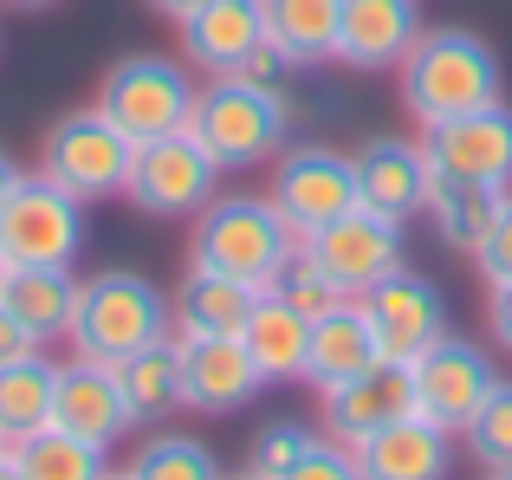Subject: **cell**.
<instances>
[{"label":"cell","instance_id":"cell-1","mask_svg":"<svg viewBox=\"0 0 512 480\" xmlns=\"http://www.w3.org/2000/svg\"><path fill=\"white\" fill-rule=\"evenodd\" d=\"M396 91H402V111L415 117V130H435L448 117L500 104L506 72H500V52L474 26H422L409 59L396 65Z\"/></svg>","mask_w":512,"mask_h":480},{"label":"cell","instance_id":"cell-2","mask_svg":"<svg viewBox=\"0 0 512 480\" xmlns=\"http://www.w3.org/2000/svg\"><path fill=\"white\" fill-rule=\"evenodd\" d=\"M299 247L305 240L286 228V215L266 195H214L195 215V234H188V266H208V273L273 292L279 273L299 260Z\"/></svg>","mask_w":512,"mask_h":480},{"label":"cell","instance_id":"cell-3","mask_svg":"<svg viewBox=\"0 0 512 480\" xmlns=\"http://www.w3.org/2000/svg\"><path fill=\"white\" fill-rule=\"evenodd\" d=\"M169 292L156 286L137 266H104V273L78 279V312H72V344L78 357H98V364H124L130 351L169 338Z\"/></svg>","mask_w":512,"mask_h":480},{"label":"cell","instance_id":"cell-4","mask_svg":"<svg viewBox=\"0 0 512 480\" xmlns=\"http://www.w3.org/2000/svg\"><path fill=\"white\" fill-rule=\"evenodd\" d=\"M195 143L221 163V176H247V169L273 163L292 137V111H286V91H260L247 85L240 72L208 78L195 91V117H188Z\"/></svg>","mask_w":512,"mask_h":480},{"label":"cell","instance_id":"cell-5","mask_svg":"<svg viewBox=\"0 0 512 480\" xmlns=\"http://www.w3.org/2000/svg\"><path fill=\"white\" fill-rule=\"evenodd\" d=\"M195 65L188 59H169V52H130L117 59L111 72L98 78V111L124 130L130 143H150V137H169V130H188L195 117Z\"/></svg>","mask_w":512,"mask_h":480},{"label":"cell","instance_id":"cell-6","mask_svg":"<svg viewBox=\"0 0 512 480\" xmlns=\"http://www.w3.org/2000/svg\"><path fill=\"white\" fill-rule=\"evenodd\" d=\"M130 156H137V143H130L124 130L91 104V111H65L59 124L39 137V176L59 182L65 195H78V202L91 208V202L124 195Z\"/></svg>","mask_w":512,"mask_h":480},{"label":"cell","instance_id":"cell-7","mask_svg":"<svg viewBox=\"0 0 512 480\" xmlns=\"http://www.w3.org/2000/svg\"><path fill=\"white\" fill-rule=\"evenodd\" d=\"M214 195H221V163L195 143V130H169V137L137 143L124 202H137L143 215H156V221H182L188 215L195 221Z\"/></svg>","mask_w":512,"mask_h":480},{"label":"cell","instance_id":"cell-8","mask_svg":"<svg viewBox=\"0 0 512 480\" xmlns=\"http://www.w3.org/2000/svg\"><path fill=\"white\" fill-rule=\"evenodd\" d=\"M266 202L286 215V228L299 240H312L318 228H331L338 215L357 208V169H350V156L331 150V143H286V150L273 156Z\"/></svg>","mask_w":512,"mask_h":480},{"label":"cell","instance_id":"cell-9","mask_svg":"<svg viewBox=\"0 0 512 480\" xmlns=\"http://www.w3.org/2000/svg\"><path fill=\"white\" fill-rule=\"evenodd\" d=\"M78 247H85V202L46 176H26L0 208V253L13 266H72Z\"/></svg>","mask_w":512,"mask_h":480},{"label":"cell","instance_id":"cell-10","mask_svg":"<svg viewBox=\"0 0 512 480\" xmlns=\"http://www.w3.org/2000/svg\"><path fill=\"white\" fill-rule=\"evenodd\" d=\"M493 383H500L493 357L480 351L474 338H454V331H441V338L428 344L422 357H409L415 416L441 422V429H454V435H461L467 422H474V409L493 396Z\"/></svg>","mask_w":512,"mask_h":480},{"label":"cell","instance_id":"cell-11","mask_svg":"<svg viewBox=\"0 0 512 480\" xmlns=\"http://www.w3.org/2000/svg\"><path fill=\"white\" fill-rule=\"evenodd\" d=\"M422 156L435 182H487V189H512V104H487V111L448 117V124L422 130Z\"/></svg>","mask_w":512,"mask_h":480},{"label":"cell","instance_id":"cell-12","mask_svg":"<svg viewBox=\"0 0 512 480\" xmlns=\"http://www.w3.org/2000/svg\"><path fill=\"white\" fill-rule=\"evenodd\" d=\"M357 305H363V318H370L376 351L396 357V364L422 357L428 344L448 331V299H441V286L428 273H415V266H396L389 279H376Z\"/></svg>","mask_w":512,"mask_h":480},{"label":"cell","instance_id":"cell-13","mask_svg":"<svg viewBox=\"0 0 512 480\" xmlns=\"http://www.w3.org/2000/svg\"><path fill=\"white\" fill-rule=\"evenodd\" d=\"M402 228H409V221L376 215V208L357 202L350 215H338L331 228H318L312 240H305V253H312V260L325 266L344 292H357V299H363L376 279H389L396 266H409V260H402Z\"/></svg>","mask_w":512,"mask_h":480},{"label":"cell","instance_id":"cell-14","mask_svg":"<svg viewBox=\"0 0 512 480\" xmlns=\"http://www.w3.org/2000/svg\"><path fill=\"white\" fill-rule=\"evenodd\" d=\"M52 422L78 442H98V448H117L137 416H130V396L117 383V364H98V357H65L59 364V390H52Z\"/></svg>","mask_w":512,"mask_h":480},{"label":"cell","instance_id":"cell-15","mask_svg":"<svg viewBox=\"0 0 512 480\" xmlns=\"http://www.w3.org/2000/svg\"><path fill=\"white\" fill-rule=\"evenodd\" d=\"M409 409H415L409 364H396V357H376L370 370H357V377L318 390V422H325V435L344 442V448H357L363 435H376L383 422L409 416Z\"/></svg>","mask_w":512,"mask_h":480},{"label":"cell","instance_id":"cell-16","mask_svg":"<svg viewBox=\"0 0 512 480\" xmlns=\"http://www.w3.org/2000/svg\"><path fill=\"white\" fill-rule=\"evenodd\" d=\"M175 33L201 78H227L266 46V0H201L188 20H175Z\"/></svg>","mask_w":512,"mask_h":480},{"label":"cell","instance_id":"cell-17","mask_svg":"<svg viewBox=\"0 0 512 480\" xmlns=\"http://www.w3.org/2000/svg\"><path fill=\"white\" fill-rule=\"evenodd\" d=\"M350 169H357V202L376 208V215H396L415 221L428 208V189H435V169L422 156V137L402 143V137H370L350 150Z\"/></svg>","mask_w":512,"mask_h":480},{"label":"cell","instance_id":"cell-18","mask_svg":"<svg viewBox=\"0 0 512 480\" xmlns=\"http://www.w3.org/2000/svg\"><path fill=\"white\" fill-rule=\"evenodd\" d=\"M350 455H357L363 480H448L454 474V429H441V422L409 409V416L383 422L376 435H363Z\"/></svg>","mask_w":512,"mask_h":480},{"label":"cell","instance_id":"cell-19","mask_svg":"<svg viewBox=\"0 0 512 480\" xmlns=\"http://www.w3.org/2000/svg\"><path fill=\"white\" fill-rule=\"evenodd\" d=\"M422 39V0H344L338 65L350 72H396Z\"/></svg>","mask_w":512,"mask_h":480},{"label":"cell","instance_id":"cell-20","mask_svg":"<svg viewBox=\"0 0 512 480\" xmlns=\"http://www.w3.org/2000/svg\"><path fill=\"white\" fill-rule=\"evenodd\" d=\"M260 370H253L240 338H182V409L201 416H234L260 396Z\"/></svg>","mask_w":512,"mask_h":480},{"label":"cell","instance_id":"cell-21","mask_svg":"<svg viewBox=\"0 0 512 480\" xmlns=\"http://www.w3.org/2000/svg\"><path fill=\"white\" fill-rule=\"evenodd\" d=\"M253 305H260V286L188 266L182 286L169 292V325H175V338H240Z\"/></svg>","mask_w":512,"mask_h":480},{"label":"cell","instance_id":"cell-22","mask_svg":"<svg viewBox=\"0 0 512 480\" xmlns=\"http://www.w3.org/2000/svg\"><path fill=\"white\" fill-rule=\"evenodd\" d=\"M0 305L26 325L33 344H65L72 312H78V273L72 266H7Z\"/></svg>","mask_w":512,"mask_h":480},{"label":"cell","instance_id":"cell-23","mask_svg":"<svg viewBox=\"0 0 512 480\" xmlns=\"http://www.w3.org/2000/svg\"><path fill=\"white\" fill-rule=\"evenodd\" d=\"M240 344H247L260 383H305V344H312V318H299L286 299H279V292H260V305H253Z\"/></svg>","mask_w":512,"mask_h":480},{"label":"cell","instance_id":"cell-24","mask_svg":"<svg viewBox=\"0 0 512 480\" xmlns=\"http://www.w3.org/2000/svg\"><path fill=\"white\" fill-rule=\"evenodd\" d=\"M506 202H512V189H487V182H435L422 215H428V228H435L441 247L474 260V253L487 247L493 221L506 215Z\"/></svg>","mask_w":512,"mask_h":480},{"label":"cell","instance_id":"cell-25","mask_svg":"<svg viewBox=\"0 0 512 480\" xmlns=\"http://www.w3.org/2000/svg\"><path fill=\"white\" fill-rule=\"evenodd\" d=\"M376 357H383V351H376V338H370V318H363V305L350 299V305H338V312L312 318V344H305V383H312V390H331V383L370 370Z\"/></svg>","mask_w":512,"mask_h":480},{"label":"cell","instance_id":"cell-26","mask_svg":"<svg viewBox=\"0 0 512 480\" xmlns=\"http://www.w3.org/2000/svg\"><path fill=\"white\" fill-rule=\"evenodd\" d=\"M338 20H344V0H266V39L299 72L338 59Z\"/></svg>","mask_w":512,"mask_h":480},{"label":"cell","instance_id":"cell-27","mask_svg":"<svg viewBox=\"0 0 512 480\" xmlns=\"http://www.w3.org/2000/svg\"><path fill=\"white\" fill-rule=\"evenodd\" d=\"M117 383H124L137 422H169L175 409H182V338L169 331V338L130 351L124 364H117Z\"/></svg>","mask_w":512,"mask_h":480},{"label":"cell","instance_id":"cell-28","mask_svg":"<svg viewBox=\"0 0 512 480\" xmlns=\"http://www.w3.org/2000/svg\"><path fill=\"white\" fill-rule=\"evenodd\" d=\"M52 390H59V364L46 351H26L13 364H0V435L13 448L52 422Z\"/></svg>","mask_w":512,"mask_h":480},{"label":"cell","instance_id":"cell-29","mask_svg":"<svg viewBox=\"0 0 512 480\" xmlns=\"http://www.w3.org/2000/svg\"><path fill=\"white\" fill-rule=\"evenodd\" d=\"M13 461H20L26 480H104L111 474V448L78 442V435H65L59 422L33 429L20 448H13Z\"/></svg>","mask_w":512,"mask_h":480},{"label":"cell","instance_id":"cell-30","mask_svg":"<svg viewBox=\"0 0 512 480\" xmlns=\"http://www.w3.org/2000/svg\"><path fill=\"white\" fill-rule=\"evenodd\" d=\"M124 474L130 480H227L221 474V455H214L201 435H175V429L150 435V442L130 455Z\"/></svg>","mask_w":512,"mask_h":480},{"label":"cell","instance_id":"cell-31","mask_svg":"<svg viewBox=\"0 0 512 480\" xmlns=\"http://www.w3.org/2000/svg\"><path fill=\"white\" fill-rule=\"evenodd\" d=\"M467 455L480 461V468H512V383L500 377L493 383V396L474 409V422L461 429Z\"/></svg>","mask_w":512,"mask_h":480},{"label":"cell","instance_id":"cell-32","mask_svg":"<svg viewBox=\"0 0 512 480\" xmlns=\"http://www.w3.org/2000/svg\"><path fill=\"white\" fill-rule=\"evenodd\" d=\"M273 292H279V299H286L299 318H325V312H338V305L357 299V292H344L338 279H331V273H325V266H318L305 247H299V260H292L286 273H279V286H273Z\"/></svg>","mask_w":512,"mask_h":480},{"label":"cell","instance_id":"cell-33","mask_svg":"<svg viewBox=\"0 0 512 480\" xmlns=\"http://www.w3.org/2000/svg\"><path fill=\"white\" fill-rule=\"evenodd\" d=\"M312 448H318V429H305V422H266L247 448V468L260 480H279L286 468H299Z\"/></svg>","mask_w":512,"mask_h":480},{"label":"cell","instance_id":"cell-34","mask_svg":"<svg viewBox=\"0 0 512 480\" xmlns=\"http://www.w3.org/2000/svg\"><path fill=\"white\" fill-rule=\"evenodd\" d=\"M279 480H363V474H357V455L344 442H318L299 468H286Z\"/></svg>","mask_w":512,"mask_h":480},{"label":"cell","instance_id":"cell-35","mask_svg":"<svg viewBox=\"0 0 512 480\" xmlns=\"http://www.w3.org/2000/svg\"><path fill=\"white\" fill-rule=\"evenodd\" d=\"M474 266H480L487 286H506V279H512V202H506V215L493 221V234H487V247L474 253Z\"/></svg>","mask_w":512,"mask_h":480},{"label":"cell","instance_id":"cell-36","mask_svg":"<svg viewBox=\"0 0 512 480\" xmlns=\"http://www.w3.org/2000/svg\"><path fill=\"white\" fill-rule=\"evenodd\" d=\"M292 72H299V65H292L286 52L273 46V39H266V46L253 52L247 65H240V78H247V85H260V91H286V85H292Z\"/></svg>","mask_w":512,"mask_h":480},{"label":"cell","instance_id":"cell-37","mask_svg":"<svg viewBox=\"0 0 512 480\" xmlns=\"http://www.w3.org/2000/svg\"><path fill=\"white\" fill-rule=\"evenodd\" d=\"M487 331L500 351H512V279L506 286H487Z\"/></svg>","mask_w":512,"mask_h":480},{"label":"cell","instance_id":"cell-38","mask_svg":"<svg viewBox=\"0 0 512 480\" xmlns=\"http://www.w3.org/2000/svg\"><path fill=\"white\" fill-rule=\"evenodd\" d=\"M26 351H46V344H33V338H26V325L0 305V364H13V357H26Z\"/></svg>","mask_w":512,"mask_h":480},{"label":"cell","instance_id":"cell-39","mask_svg":"<svg viewBox=\"0 0 512 480\" xmlns=\"http://www.w3.org/2000/svg\"><path fill=\"white\" fill-rule=\"evenodd\" d=\"M20 182H26V169H20V163H13V156H7V150H0V208H7V195H13V189H20Z\"/></svg>","mask_w":512,"mask_h":480},{"label":"cell","instance_id":"cell-40","mask_svg":"<svg viewBox=\"0 0 512 480\" xmlns=\"http://www.w3.org/2000/svg\"><path fill=\"white\" fill-rule=\"evenodd\" d=\"M150 13H163V20H188V13L201 7V0H143Z\"/></svg>","mask_w":512,"mask_h":480},{"label":"cell","instance_id":"cell-41","mask_svg":"<svg viewBox=\"0 0 512 480\" xmlns=\"http://www.w3.org/2000/svg\"><path fill=\"white\" fill-rule=\"evenodd\" d=\"M46 7H59V0H0V13H46Z\"/></svg>","mask_w":512,"mask_h":480},{"label":"cell","instance_id":"cell-42","mask_svg":"<svg viewBox=\"0 0 512 480\" xmlns=\"http://www.w3.org/2000/svg\"><path fill=\"white\" fill-rule=\"evenodd\" d=\"M0 480H26V474H20V461H13V455L0 461Z\"/></svg>","mask_w":512,"mask_h":480},{"label":"cell","instance_id":"cell-43","mask_svg":"<svg viewBox=\"0 0 512 480\" xmlns=\"http://www.w3.org/2000/svg\"><path fill=\"white\" fill-rule=\"evenodd\" d=\"M487 480H512V468H487Z\"/></svg>","mask_w":512,"mask_h":480},{"label":"cell","instance_id":"cell-44","mask_svg":"<svg viewBox=\"0 0 512 480\" xmlns=\"http://www.w3.org/2000/svg\"><path fill=\"white\" fill-rule=\"evenodd\" d=\"M227 480H260V474H253V468H240V474H227Z\"/></svg>","mask_w":512,"mask_h":480},{"label":"cell","instance_id":"cell-45","mask_svg":"<svg viewBox=\"0 0 512 480\" xmlns=\"http://www.w3.org/2000/svg\"><path fill=\"white\" fill-rule=\"evenodd\" d=\"M7 455H13V442H7V435H0V461H7Z\"/></svg>","mask_w":512,"mask_h":480},{"label":"cell","instance_id":"cell-46","mask_svg":"<svg viewBox=\"0 0 512 480\" xmlns=\"http://www.w3.org/2000/svg\"><path fill=\"white\" fill-rule=\"evenodd\" d=\"M7 266H13V260H7V253H0V279H7Z\"/></svg>","mask_w":512,"mask_h":480},{"label":"cell","instance_id":"cell-47","mask_svg":"<svg viewBox=\"0 0 512 480\" xmlns=\"http://www.w3.org/2000/svg\"><path fill=\"white\" fill-rule=\"evenodd\" d=\"M104 480H130V474H117V468H111V474H104Z\"/></svg>","mask_w":512,"mask_h":480}]
</instances>
